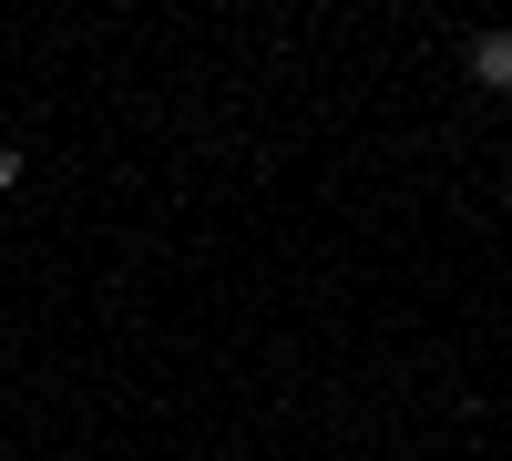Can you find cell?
<instances>
[{
	"mask_svg": "<svg viewBox=\"0 0 512 461\" xmlns=\"http://www.w3.org/2000/svg\"><path fill=\"white\" fill-rule=\"evenodd\" d=\"M472 82L482 93H512V31H472Z\"/></svg>",
	"mask_w": 512,
	"mask_h": 461,
	"instance_id": "6da1fadb",
	"label": "cell"
},
{
	"mask_svg": "<svg viewBox=\"0 0 512 461\" xmlns=\"http://www.w3.org/2000/svg\"><path fill=\"white\" fill-rule=\"evenodd\" d=\"M21 185V144H0V195H11Z\"/></svg>",
	"mask_w": 512,
	"mask_h": 461,
	"instance_id": "7a4b0ae2",
	"label": "cell"
}]
</instances>
